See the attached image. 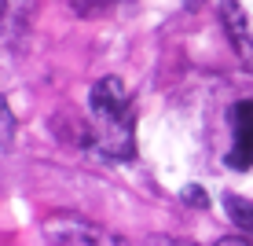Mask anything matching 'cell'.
<instances>
[{"label": "cell", "mask_w": 253, "mask_h": 246, "mask_svg": "<svg viewBox=\"0 0 253 246\" xmlns=\"http://www.w3.org/2000/svg\"><path fill=\"white\" fill-rule=\"evenodd\" d=\"M184 202H195V206H206V195H202L198 188H187V191H184Z\"/></svg>", "instance_id": "7"}, {"label": "cell", "mask_w": 253, "mask_h": 246, "mask_svg": "<svg viewBox=\"0 0 253 246\" xmlns=\"http://www.w3.org/2000/svg\"><path fill=\"white\" fill-rule=\"evenodd\" d=\"M198 4H202V0H187V7H198Z\"/></svg>", "instance_id": "8"}, {"label": "cell", "mask_w": 253, "mask_h": 246, "mask_svg": "<svg viewBox=\"0 0 253 246\" xmlns=\"http://www.w3.org/2000/svg\"><path fill=\"white\" fill-rule=\"evenodd\" d=\"M51 239H77V243H99V235L88 232V228H77V224H51L48 228Z\"/></svg>", "instance_id": "5"}, {"label": "cell", "mask_w": 253, "mask_h": 246, "mask_svg": "<svg viewBox=\"0 0 253 246\" xmlns=\"http://www.w3.org/2000/svg\"><path fill=\"white\" fill-rule=\"evenodd\" d=\"M220 19L239 59L253 70V0H220Z\"/></svg>", "instance_id": "2"}, {"label": "cell", "mask_w": 253, "mask_h": 246, "mask_svg": "<svg viewBox=\"0 0 253 246\" xmlns=\"http://www.w3.org/2000/svg\"><path fill=\"white\" fill-rule=\"evenodd\" d=\"M231 151H228V165L231 169H250L253 165V103H235L231 107Z\"/></svg>", "instance_id": "3"}, {"label": "cell", "mask_w": 253, "mask_h": 246, "mask_svg": "<svg viewBox=\"0 0 253 246\" xmlns=\"http://www.w3.org/2000/svg\"><path fill=\"white\" fill-rule=\"evenodd\" d=\"M92 133H95V147H99L107 158L114 162H125L136 151L132 140V114H128V96L125 85L118 77H103V81L92 85Z\"/></svg>", "instance_id": "1"}, {"label": "cell", "mask_w": 253, "mask_h": 246, "mask_svg": "<svg viewBox=\"0 0 253 246\" xmlns=\"http://www.w3.org/2000/svg\"><path fill=\"white\" fill-rule=\"evenodd\" d=\"M0 118H4V140H0V147L7 151V144H11V125H15V121H11V110H7V103L0 107Z\"/></svg>", "instance_id": "6"}, {"label": "cell", "mask_w": 253, "mask_h": 246, "mask_svg": "<svg viewBox=\"0 0 253 246\" xmlns=\"http://www.w3.org/2000/svg\"><path fill=\"white\" fill-rule=\"evenodd\" d=\"M224 209H228L231 224L242 228L246 235H253V202L242 198V195H224Z\"/></svg>", "instance_id": "4"}]
</instances>
